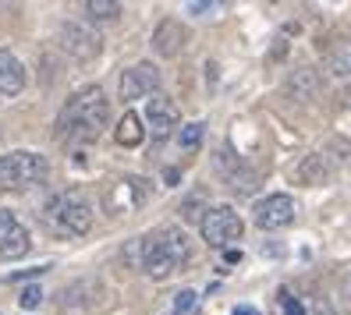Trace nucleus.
I'll list each match as a JSON object with an SVG mask.
<instances>
[{
	"label": "nucleus",
	"mask_w": 351,
	"mask_h": 315,
	"mask_svg": "<svg viewBox=\"0 0 351 315\" xmlns=\"http://www.w3.org/2000/svg\"><path fill=\"white\" fill-rule=\"evenodd\" d=\"M110 124V99L99 86H86L64 99V107L57 114L53 135L60 142L71 145H89L103 135V128Z\"/></svg>",
	"instance_id": "nucleus-1"
},
{
	"label": "nucleus",
	"mask_w": 351,
	"mask_h": 315,
	"mask_svg": "<svg viewBox=\"0 0 351 315\" xmlns=\"http://www.w3.org/2000/svg\"><path fill=\"white\" fill-rule=\"evenodd\" d=\"M192 259L189 234L181 227H156L146 238H138V266L149 280H167Z\"/></svg>",
	"instance_id": "nucleus-2"
},
{
	"label": "nucleus",
	"mask_w": 351,
	"mask_h": 315,
	"mask_svg": "<svg viewBox=\"0 0 351 315\" xmlns=\"http://www.w3.org/2000/svg\"><path fill=\"white\" fill-rule=\"evenodd\" d=\"M43 223L57 238H82L93 230V202L78 188H64L43 202Z\"/></svg>",
	"instance_id": "nucleus-3"
},
{
	"label": "nucleus",
	"mask_w": 351,
	"mask_h": 315,
	"mask_svg": "<svg viewBox=\"0 0 351 315\" xmlns=\"http://www.w3.org/2000/svg\"><path fill=\"white\" fill-rule=\"evenodd\" d=\"M47 177H50V163L43 153L14 149L0 156V192H29V188H39Z\"/></svg>",
	"instance_id": "nucleus-4"
},
{
	"label": "nucleus",
	"mask_w": 351,
	"mask_h": 315,
	"mask_svg": "<svg viewBox=\"0 0 351 315\" xmlns=\"http://www.w3.org/2000/svg\"><path fill=\"white\" fill-rule=\"evenodd\" d=\"M199 230H202V241L210 248H227V244L241 241L245 220L234 205H210L199 220Z\"/></svg>",
	"instance_id": "nucleus-5"
},
{
	"label": "nucleus",
	"mask_w": 351,
	"mask_h": 315,
	"mask_svg": "<svg viewBox=\"0 0 351 315\" xmlns=\"http://www.w3.org/2000/svg\"><path fill=\"white\" fill-rule=\"evenodd\" d=\"M295 216H298V205H295L291 195H284V192L259 199L256 209H252V223L259 230H284V227L295 223Z\"/></svg>",
	"instance_id": "nucleus-6"
},
{
	"label": "nucleus",
	"mask_w": 351,
	"mask_h": 315,
	"mask_svg": "<svg viewBox=\"0 0 351 315\" xmlns=\"http://www.w3.org/2000/svg\"><path fill=\"white\" fill-rule=\"evenodd\" d=\"M60 50H64L71 60H78V64H89V60L99 57L103 39H99V32H93L89 25L68 22V25H60Z\"/></svg>",
	"instance_id": "nucleus-7"
},
{
	"label": "nucleus",
	"mask_w": 351,
	"mask_h": 315,
	"mask_svg": "<svg viewBox=\"0 0 351 315\" xmlns=\"http://www.w3.org/2000/svg\"><path fill=\"white\" fill-rule=\"evenodd\" d=\"M32 251V234L29 227L18 220L11 209H0V262L25 259Z\"/></svg>",
	"instance_id": "nucleus-8"
},
{
	"label": "nucleus",
	"mask_w": 351,
	"mask_h": 315,
	"mask_svg": "<svg viewBox=\"0 0 351 315\" xmlns=\"http://www.w3.org/2000/svg\"><path fill=\"white\" fill-rule=\"evenodd\" d=\"M117 92H121V99H125V103L156 96V92H160V71H156V64H149V60H142V64H132L125 75H121Z\"/></svg>",
	"instance_id": "nucleus-9"
},
{
	"label": "nucleus",
	"mask_w": 351,
	"mask_h": 315,
	"mask_svg": "<svg viewBox=\"0 0 351 315\" xmlns=\"http://www.w3.org/2000/svg\"><path fill=\"white\" fill-rule=\"evenodd\" d=\"M103 298H107V290H103L99 280H78V284L64 287V294H60V308H64L68 315H82V312L99 308Z\"/></svg>",
	"instance_id": "nucleus-10"
},
{
	"label": "nucleus",
	"mask_w": 351,
	"mask_h": 315,
	"mask_svg": "<svg viewBox=\"0 0 351 315\" xmlns=\"http://www.w3.org/2000/svg\"><path fill=\"white\" fill-rule=\"evenodd\" d=\"M146 121H149V128H153L156 138H167L178 124H181V110H178V103H174L171 96L156 92V96L146 99Z\"/></svg>",
	"instance_id": "nucleus-11"
},
{
	"label": "nucleus",
	"mask_w": 351,
	"mask_h": 315,
	"mask_svg": "<svg viewBox=\"0 0 351 315\" xmlns=\"http://www.w3.org/2000/svg\"><path fill=\"white\" fill-rule=\"evenodd\" d=\"M25 81H29V71L22 64V57L11 50H0V96H22Z\"/></svg>",
	"instance_id": "nucleus-12"
},
{
	"label": "nucleus",
	"mask_w": 351,
	"mask_h": 315,
	"mask_svg": "<svg viewBox=\"0 0 351 315\" xmlns=\"http://www.w3.org/2000/svg\"><path fill=\"white\" fill-rule=\"evenodd\" d=\"M184 43H189V32H184V25L174 22V18H163L153 32V50L160 57H178L184 50Z\"/></svg>",
	"instance_id": "nucleus-13"
},
{
	"label": "nucleus",
	"mask_w": 351,
	"mask_h": 315,
	"mask_svg": "<svg viewBox=\"0 0 351 315\" xmlns=\"http://www.w3.org/2000/svg\"><path fill=\"white\" fill-rule=\"evenodd\" d=\"M334 174H337V166L330 163L326 153H308V156L295 166V171H291V177H295L298 184H326Z\"/></svg>",
	"instance_id": "nucleus-14"
},
{
	"label": "nucleus",
	"mask_w": 351,
	"mask_h": 315,
	"mask_svg": "<svg viewBox=\"0 0 351 315\" xmlns=\"http://www.w3.org/2000/svg\"><path fill=\"white\" fill-rule=\"evenodd\" d=\"M142 138H146V128H142V121L138 114H125L117 121V128H114V142L117 145H125V149H135V145H142Z\"/></svg>",
	"instance_id": "nucleus-15"
},
{
	"label": "nucleus",
	"mask_w": 351,
	"mask_h": 315,
	"mask_svg": "<svg viewBox=\"0 0 351 315\" xmlns=\"http://www.w3.org/2000/svg\"><path fill=\"white\" fill-rule=\"evenodd\" d=\"M326 68L341 78H351V39H337V43L326 50Z\"/></svg>",
	"instance_id": "nucleus-16"
},
{
	"label": "nucleus",
	"mask_w": 351,
	"mask_h": 315,
	"mask_svg": "<svg viewBox=\"0 0 351 315\" xmlns=\"http://www.w3.org/2000/svg\"><path fill=\"white\" fill-rule=\"evenodd\" d=\"M287 89L295 92V99H313V96H316V89H319L316 71H313V68H298L291 78H287Z\"/></svg>",
	"instance_id": "nucleus-17"
},
{
	"label": "nucleus",
	"mask_w": 351,
	"mask_h": 315,
	"mask_svg": "<svg viewBox=\"0 0 351 315\" xmlns=\"http://www.w3.org/2000/svg\"><path fill=\"white\" fill-rule=\"evenodd\" d=\"M82 11H86L93 22H117L125 8H121L117 0H86V4H82Z\"/></svg>",
	"instance_id": "nucleus-18"
},
{
	"label": "nucleus",
	"mask_w": 351,
	"mask_h": 315,
	"mask_svg": "<svg viewBox=\"0 0 351 315\" xmlns=\"http://www.w3.org/2000/svg\"><path fill=\"white\" fill-rule=\"evenodd\" d=\"M202 131H206V124H184V128H181V135H178V145H181V149L184 153H192V149H199V145H202Z\"/></svg>",
	"instance_id": "nucleus-19"
},
{
	"label": "nucleus",
	"mask_w": 351,
	"mask_h": 315,
	"mask_svg": "<svg viewBox=\"0 0 351 315\" xmlns=\"http://www.w3.org/2000/svg\"><path fill=\"white\" fill-rule=\"evenodd\" d=\"M199 308V294L195 290H178L174 294V312L171 315H195Z\"/></svg>",
	"instance_id": "nucleus-20"
},
{
	"label": "nucleus",
	"mask_w": 351,
	"mask_h": 315,
	"mask_svg": "<svg viewBox=\"0 0 351 315\" xmlns=\"http://www.w3.org/2000/svg\"><path fill=\"white\" fill-rule=\"evenodd\" d=\"M280 305H284V315H305V308H302V301L295 298L291 290H280Z\"/></svg>",
	"instance_id": "nucleus-21"
},
{
	"label": "nucleus",
	"mask_w": 351,
	"mask_h": 315,
	"mask_svg": "<svg viewBox=\"0 0 351 315\" xmlns=\"http://www.w3.org/2000/svg\"><path fill=\"white\" fill-rule=\"evenodd\" d=\"M18 301H22V308H39V301H43V290H39V287H25Z\"/></svg>",
	"instance_id": "nucleus-22"
},
{
	"label": "nucleus",
	"mask_w": 351,
	"mask_h": 315,
	"mask_svg": "<svg viewBox=\"0 0 351 315\" xmlns=\"http://www.w3.org/2000/svg\"><path fill=\"white\" fill-rule=\"evenodd\" d=\"M210 11H220V4H189V14H210Z\"/></svg>",
	"instance_id": "nucleus-23"
},
{
	"label": "nucleus",
	"mask_w": 351,
	"mask_h": 315,
	"mask_svg": "<svg viewBox=\"0 0 351 315\" xmlns=\"http://www.w3.org/2000/svg\"><path fill=\"white\" fill-rule=\"evenodd\" d=\"M341 298L351 305V273H344V277H341Z\"/></svg>",
	"instance_id": "nucleus-24"
},
{
	"label": "nucleus",
	"mask_w": 351,
	"mask_h": 315,
	"mask_svg": "<svg viewBox=\"0 0 351 315\" xmlns=\"http://www.w3.org/2000/svg\"><path fill=\"white\" fill-rule=\"evenodd\" d=\"M234 315H259V312H256V308H249V305H245V308H238Z\"/></svg>",
	"instance_id": "nucleus-25"
},
{
	"label": "nucleus",
	"mask_w": 351,
	"mask_h": 315,
	"mask_svg": "<svg viewBox=\"0 0 351 315\" xmlns=\"http://www.w3.org/2000/svg\"><path fill=\"white\" fill-rule=\"evenodd\" d=\"M341 96H344V103L351 107V86H344V92H341Z\"/></svg>",
	"instance_id": "nucleus-26"
}]
</instances>
